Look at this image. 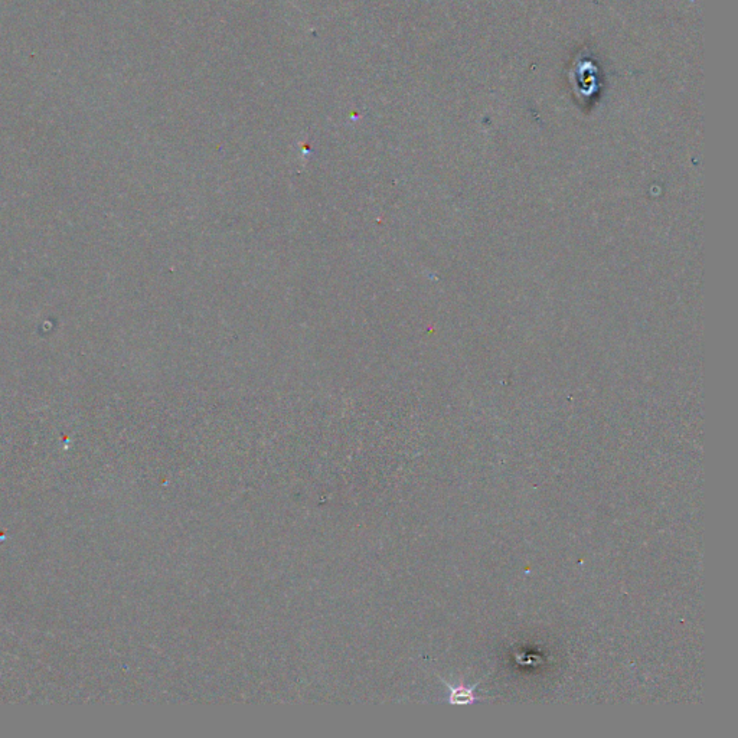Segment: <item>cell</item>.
<instances>
[{"label": "cell", "instance_id": "obj_1", "mask_svg": "<svg viewBox=\"0 0 738 738\" xmlns=\"http://www.w3.org/2000/svg\"><path fill=\"white\" fill-rule=\"evenodd\" d=\"M445 682V685L449 688V698L448 701L453 705H470L473 704L475 701H477L479 698L475 695V691H476V687L479 685L475 684V685H470V687H466V685H452L449 684L448 681H443Z\"/></svg>", "mask_w": 738, "mask_h": 738}]
</instances>
